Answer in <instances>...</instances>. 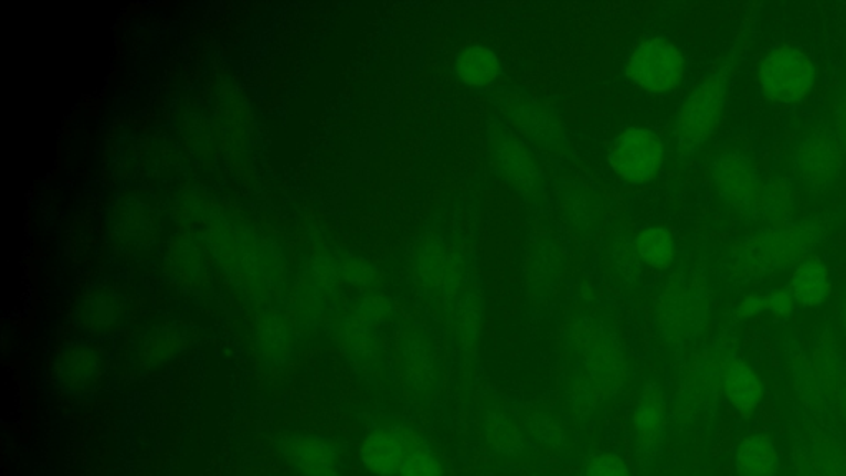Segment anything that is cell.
I'll use <instances>...</instances> for the list:
<instances>
[{"label":"cell","mask_w":846,"mask_h":476,"mask_svg":"<svg viewBox=\"0 0 846 476\" xmlns=\"http://www.w3.org/2000/svg\"><path fill=\"white\" fill-rule=\"evenodd\" d=\"M681 53L663 39H649L639 43L628 60L627 73L648 93H666L679 85L683 78Z\"/></svg>","instance_id":"obj_6"},{"label":"cell","mask_w":846,"mask_h":476,"mask_svg":"<svg viewBox=\"0 0 846 476\" xmlns=\"http://www.w3.org/2000/svg\"><path fill=\"white\" fill-rule=\"evenodd\" d=\"M609 161L625 181L634 184L649 181L662 168V141L649 129L631 128L615 141Z\"/></svg>","instance_id":"obj_8"},{"label":"cell","mask_w":846,"mask_h":476,"mask_svg":"<svg viewBox=\"0 0 846 476\" xmlns=\"http://www.w3.org/2000/svg\"><path fill=\"white\" fill-rule=\"evenodd\" d=\"M636 250L652 268L666 269L671 266L673 240L665 229H645L636 239Z\"/></svg>","instance_id":"obj_20"},{"label":"cell","mask_w":846,"mask_h":476,"mask_svg":"<svg viewBox=\"0 0 846 476\" xmlns=\"http://www.w3.org/2000/svg\"><path fill=\"white\" fill-rule=\"evenodd\" d=\"M398 476H445L442 461L425 448H415L405 457Z\"/></svg>","instance_id":"obj_22"},{"label":"cell","mask_w":846,"mask_h":476,"mask_svg":"<svg viewBox=\"0 0 846 476\" xmlns=\"http://www.w3.org/2000/svg\"><path fill=\"white\" fill-rule=\"evenodd\" d=\"M792 205H794V201H792V194L787 186L781 181L771 182V184L765 186L759 218L772 224L771 228L789 224L787 221L792 214Z\"/></svg>","instance_id":"obj_21"},{"label":"cell","mask_w":846,"mask_h":476,"mask_svg":"<svg viewBox=\"0 0 846 476\" xmlns=\"http://www.w3.org/2000/svg\"><path fill=\"white\" fill-rule=\"evenodd\" d=\"M814 80V63L807 53L794 46L775 50L761 66L762 89L775 102H801L811 92Z\"/></svg>","instance_id":"obj_5"},{"label":"cell","mask_w":846,"mask_h":476,"mask_svg":"<svg viewBox=\"0 0 846 476\" xmlns=\"http://www.w3.org/2000/svg\"><path fill=\"white\" fill-rule=\"evenodd\" d=\"M415 435L405 437L401 432L378 429L366 435L359 447V461L372 476H398L405 457L415 451Z\"/></svg>","instance_id":"obj_12"},{"label":"cell","mask_w":846,"mask_h":476,"mask_svg":"<svg viewBox=\"0 0 846 476\" xmlns=\"http://www.w3.org/2000/svg\"><path fill=\"white\" fill-rule=\"evenodd\" d=\"M789 476H846V444L835 425L812 419L807 438L792 451Z\"/></svg>","instance_id":"obj_3"},{"label":"cell","mask_w":846,"mask_h":476,"mask_svg":"<svg viewBox=\"0 0 846 476\" xmlns=\"http://www.w3.org/2000/svg\"><path fill=\"white\" fill-rule=\"evenodd\" d=\"M764 395V385L751 366L729 352L722 368V398L734 409L736 414L742 419L754 417Z\"/></svg>","instance_id":"obj_13"},{"label":"cell","mask_w":846,"mask_h":476,"mask_svg":"<svg viewBox=\"0 0 846 476\" xmlns=\"http://www.w3.org/2000/svg\"><path fill=\"white\" fill-rule=\"evenodd\" d=\"M498 59L485 46H469L463 50L456 60V72L468 85L482 86L493 82L498 75Z\"/></svg>","instance_id":"obj_19"},{"label":"cell","mask_w":846,"mask_h":476,"mask_svg":"<svg viewBox=\"0 0 846 476\" xmlns=\"http://www.w3.org/2000/svg\"><path fill=\"white\" fill-rule=\"evenodd\" d=\"M482 435L489 448L505 457H519L526 451L521 427L508 412L486 409L482 412Z\"/></svg>","instance_id":"obj_17"},{"label":"cell","mask_w":846,"mask_h":476,"mask_svg":"<svg viewBox=\"0 0 846 476\" xmlns=\"http://www.w3.org/2000/svg\"><path fill=\"white\" fill-rule=\"evenodd\" d=\"M828 269L818 260H805L792 275L791 293L805 308L821 305L828 295Z\"/></svg>","instance_id":"obj_18"},{"label":"cell","mask_w":846,"mask_h":476,"mask_svg":"<svg viewBox=\"0 0 846 476\" xmlns=\"http://www.w3.org/2000/svg\"><path fill=\"white\" fill-rule=\"evenodd\" d=\"M812 366L821 379L825 398L834 411V404L846 389V359L838 349L837 339L831 331L818 338L811 356Z\"/></svg>","instance_id":"obj_15"},{"label":"cell","mask_w":846,"mask_h":476,"mask_svg":"<svg viewBox=\"0 0 846 476\" xmlns=\"http://www.w3.org/2000/svg\"><path fill=\"white\" fill-rule=\"evenodd\" d=\"M725 105V80L716 75L702 82L688 96L676 125V138L683 152L698 149L718 126Z\"/></svg>","instance_id":"obj_4"},{"label":"cell","mask_w":846,"mask_h":476,"mask_svg":"<svg viewBox=\"0 0 846 476\" xmlns=\"http://www.w3.org/2000/svg\"><path fill=\"white\" fill-rule=\"evenodd\" d=\"M789 374H791L792 385H794L799 401L804 405L805 411L811 414V417L821 422V424H831L834 411H832L831 404H828L827 398H825L821 379H818L817 372H815L814 366H812L811 358H807L799 349H794L791 352V358H789Z\"/></svg>","instance_id":"obj_14"},{"label":"cell","mask_w":846,"mask_h":476,"mask_svg":"<svg viewBox=\"0 0 846 476\" xmlns=\"http://www.w3.org/2000/svg\"><path fill=\"white\" fill-rule=\"evenodd\" d=\"M279 454L298 476H345L338 448L319 435H286L279 441Z\"/></svg>","instance_id":"obj_10"},{"label":"cell","mask_w":846,"mask_h":476,"mask_svg":"<svg viewBox=\"0 0 846 476\" xmlns=\"http://www.w3.org/2000/svg\"><path fill=\"white\" fill-rule=\"evenodd\" d=\"M668 422L665 392L656 384L646 385L632 414L635 458L639 467H648L658 457L668 434Z\"/></svg>","instance_id":"obj_7"},{"label":"cell","mask_w":846,"mask_h":476,"mask_svg":"<svg viewBox=\"0 0 846 476\" xmlns=\"http://www.w3.org/2000/svg\"><path fill=\"white\" fill-rule=\"evenodd\" d=\"M765 311L764 295L748 296L744 302L736 309V319L742 321V319L752 318V316L759 315V313Z\"/></svg>","instance_id":"obj_26"},{"label":"cell","mask_w":846,"mask_h":476,"mask_svg":"<svg viewBox=\"0 0 846 476\" xmlns=\"http://www.w3.org/2000/svg\"><path fill=\"white\" fill-rule=\"evenodd\" d=\"M528 427L532 437L538 438L539 444L544 445L546 448H558L564 441V434L559 429L558 422L552 421L548 415H535L529 421Z\"/></svg>","instance_id":"obj_24"},{"label":"cell","mask_w":846,"mask_h":476,"mask_svg":"<svg viewBox=\"0 0 846 476\" xmlns=\"http://www.w3.org/2000/svg\"><path fill=\"white\" fill-rule=\"evenodd\" d=\"M585 476H634L624 458L611 452L594 455L588 462Z\"/></svg>","instance_id":"obj_23"},{"label":"cell","mask_w":846,"mask_h":476,"mask_svg":"<svg viewBox=\"0 0 846 476\" xmlns=\"http://www.w3.org/2000/svg\"><path fill=\"white\" fill-rule=\"evenodd\" d=\"M842 326H844L846 336V298L844 299V303H842Z\"/></svg>","instance_id":"obj_28"},{"label":"cell","mask_w":846,"mask_h":476,"mask_svg":"<svg viewBox=\"0 0 846 476\" xmlns=\"http://www.w3.org/2000/svg\"><path fill=\"white\" fill-rule=\"evenodd\" d=\"M715 181L719 194L736 211L759 218L765 186L752 168L751 161L741 155H726L715 166Z\"/></svg>","instance_id":"obj_9"},{"label":"cell","mask_w":846,"mask_h":476,"mask_svg":"<svg viewBox=\"0 0 846 476\" xmlns=\"http://www.w3.org/2000/svg\"><path fill=\"white\" fill-rule=\"evenodd\" d=\"M794 295L789 289H774L764 295L765 309L775 316H789L794 309Z\"/></svg>","instance_id":"obj_25"},{"label":"cell","mask_w":846,"mask_h":476,"mask_svg":"<svg viewBox=\"0 0 846 476\" xmlns=\"http://www.w3.org/2000/svg\"><path fill=\"white\" fill-rule=\"evenodd\" d=\"M585 359V399L584 411L614 399L621 392L625 381V362L614 342L601 331L588 332L584 345Z\"/></svg>","instance_id":"obj_2"},{"label":"cell","mask_w":846,"mask_h":476,"mask_svg":"<svg viewBox=\"0 0 846 476\" xmlns=\"http://www.w3.org/2000/svg\"><path fill=\"white\" fill-rule=\"evenodd\" d=\"M795 166L799 174L817 191L832 188L840 179L842 148L838 139L831 135L808 136L795 152Z\"/></svg>","instance_id":"obj_11"},{"label":"cell","mask_w":846,"mask_h":476,"mask_svg":"<svg viewBox=\"0 0 846 476\" xmlns=\"http://www.w3.org/2000/svg\"><path fill=\"white\" fill-rule=\"evenodd\" d=\"M838 145H840L842 151L846 156V93L844 98L840 99V106H838Z\"/></svg>","instance_id":"obj_27"},{"label":"cell","mask_w":846,"mask_h":476,"mask_svg":"<svg viewBox=\"0 0 846 476\" xmlns=\"http://www.w3.org/2000/svg\"><path fill=\"white\" fill-rule=\"evenodd\" d=\"M817 234L808 224H784L769 228L749 240L745 258L754 268L787 269L805 262L817 243Z\"/></svg>","instance_id":"obj_1"},{"label":"cell","mask_w":846,"mask_h":476,"mask_svg":"<svg viewBox=\"0 0 846 476\" xmlns=\"http://www.w3.org/2000/svg\"><path fill=\"white\" fill-rule=\"evenodd\" d=\"M736 476H779L781 455L771 435L754 432L748 435L736 448Z\"/></svg>","instance_id":"obj_16"}]
</instances>
